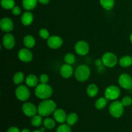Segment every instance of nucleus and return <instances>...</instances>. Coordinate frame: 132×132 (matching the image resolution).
<instances>
[{
  "label": "nucleus",
  "instance_id": "9b49d317",
  "mask_svg": "<svg viewBox=\"0 0 132 132\" xmlns=\"http://www.w3.org/2000/svg\"><path fill=\"white\" fill-rule=\"evenodd\" d=\"M63 40L60 36H52L47 39V45L52 49H57L63 45Z\"/></svg>",
  "mask_w": 132,
  "mask_h": 132
},
{
  "label": "nucleus",
  "instance_id": "20e7f679",
  "mask_svg": "<svg viewBox=\"0 0 132 132\" xmlns=\"http://www.w3.org/2000/svg\"><path fill=\"white\" fill-rule=\"evenodd\" d=\"M109 112L112 117L115 118H120L124 113V106L121 101L112 102L109 106Z\"/></svg>",
  "mask_w": 132,
  "mask_h": 132
},
{
  "label": "nucleus",
  "instance_id": "58836bf2",
  "mask_svg": "<svg viewBox=\"0 0 132 132\" xmlns=\"http://www.w3.org/2000/svg\"><path fill=\"white\" fill-rule=\"evenodd\" d=\"M21 132H30V130H28V129L24 128L21 131Z\"/></svg>",
  "mask_w": 132,
  "mask_h": 132
},
{
  "label": "nucleus",
  "instance_id": "f3484780",
  "mask_svg": "<svg viewBox=\"0 0 132 132\" xmlns=\"http://www.w3.org/2000/svg\"><path fill=\"white\" fill-rule=\"evenodd\" d=\"M22 24L24 26H29L33 23L34 21V15L32 12L27 10V12L23 13L21 18Z\"/></svg>",
  "mask_w": 132,
  "mask_h": 132
},
{
  "label": "nucleus",
  "instance_id": "c85d7f7f",
  "mask_svg": "<svg viewBox=\"0 0 132 132\" xmlns=\"http://www.w3.org/2000/svg\"><path fill=\"white\" fill-rule=\"evenodd\" d=\"M42 122V116L39 114L34 116L32 118V120H31V124H32V126H35V127H39V126H41Z\"/></svg>",
  "mask_w": 132,
  "mask_h": 132
},
{
  "label": "nucleus",
  "instance_id": "0eeeda50",
  "mask_svg": "<svg viewBox=\"0 0 132 132\" xmlns=\"http://www.w3.org/2000/svg\"><path fill=\"white\" fill-rule=\"evenodd\" d=\"M121 95V90L115 85H111L106 88L104 92V96L108 100L113 101L119 98Z\"/></svg>",
  "mask_w": 132,
  "mask_h": 132
},
{
  "label": "nucleus",
  "instance_id": "ddd939ff",
  "mask_svg": "<svg viewBox=\"0 0 132 132\" xmlns=\"http://www.w3.org/2000/svg\"><path fill=\"white\" fill-rule=\"evenodd\" d=\"M0 28L3 32L9 33L14 28V23L10 18L5 17L0 21Z\"/></svg>",
  "mask_w": 132,
  "mask_h": 132
},
{
  "label": "nucleus",
  "instance_id": "4c0bfd02",
  "mask_svg": "<svg viewBox=\"0 0 132 132\" xmlns=\"http://www.w3.org/2000/svg\"><path fill=\"white\" fill-rule=\"evenodd\" d=\"M37 1L42 5H47L50 2V0H37Z\"/></svg>",
  "mask_w": 132,
  "mask_h": 132
},
{
  "label": "nucleus",
  "instance_id": "aec40b11",
  "mask_svg": "<svg viewBox=\"0 0 132 132\" xmlns=\"http://www.w3.org/2000/svg\"><path fill=\"white\" fill-rule=\"evenodd\" d=\"M23 44L27 48H32L36 45V40L31 35H27L23 39Z\"/></svg>",
  "mask_w": 132,
  "mask_h": 132
},
{
  "label": "nucleus",
  "instance_id": "1a4fd4ad",
  "mask_svg": "<svg viewBox=\"0 0 132 132\" xmlns=\"http://www.w3.org/2000/svg\"><path fill=\"white\" fill-rule=\"evenodd\" d=\"M75 51L78 55H85L88 53L89 52V45L87 42L81 40L77 41L75 45Z\"/></svg>",
  "mask_w": 132,
  "mask_h": 132
},
{
  "label": "nucleus",
  "instance_id": "f03ea898",
  "mask_svg": "<svg viewBox=\"0 0 132 132\" xmlns=\"http://www.w3.org/2000/svg\"><path fill=\"white\" fill-rule=\"evenodd\" d=\"M53 90L48 84L41 83L37 85L35 89V94L36 97L40 99H48L52 95Z\"/></svg>",
  "mask_w": 132,
  "mask_h": 132
},
{
  "label": "nucleus",
  "instance_id": "bb28decb",
  "mask_svg": "<svg viewBox=\"0 0 132 132\" xmlns=\"http://www.w3.org/2000/svg\"><path fill=\"white\" fill-rule=\"evenodd\" d=\"M24 76L23 74V72H18L14 74V77H13V81L14 83L16 85H20L21 83L24 81Z\"/></svg>",
  "mask_w": 132,
  "mask_h": 132
},
{
  "label": "nucleus",
  "instance_id": "a19ab883",
  "mask_svg": "<svg viewBox=\"0 0 132 132\" xmlns=\"http://www.w3.org/2000/svg\"><path fill=\"white\" fill-rule=\"evenodd\" d=\"M41 130L42 132H44V131H45V128H41V130Z\"/></svg>",
  "mask_w": 132,
  "mask_h": 132
},
{
  "label": "nucleus",
  "instance_id": "6e6552de",
  "mask_svg": "<svg viewBox=\"0 0 132 132\" xmlns=\"http://www.w3.org/2000/svg\"><path fill=\"white\" fill-rule=\"evenodd\" d=\"M22 110L23 113L27 117H33L37 113V107L33 103L26 102L22 106Z\"/></svg>",
  "mask_w": 132,
  "mask_h": 132
},
{
  "label": "nucleus",
  "instance_id": "e433bc0d",
  "mask_svg": "<svg viewBox=\"0 0 132 132\" xmlns=\"http://www.w3.org/2000/svg\"><path fill=\"white\" fill-rule=\"evenodd\" d=\"M102 64H103V61H102V59H97L95 60V65L97 67H101Z\"/></svg>",
  "mask_w": 132,
  "mask_h": 132
},
{
  "label": "nucleus",
  "instance_id": "2eb2a0df",
  "mask_svg": "<svg viewBox=\"0 0 132 132\" xmlns=\"http://www.w3.org/2000/svg\"><path fill=\"white\" fill-rule=\"evenodd\" d=\"M53 116H54V120L56 122L59 123L63 124L64 122H67V115L65 111L63 110V109H56L55 112L53 113Z\"/></svg>",
  "mask_w": 132,
  "mask_h": 132
},
{
  "label": "nucleus",
  "instance_id": "39448f33",
  "mask_svg": "<svg viewBox=\"0 0 132 132\" xmlns=\"http://www.w3.org/2000/svg\"><path fill=\"white\" fill-rule=\"evenodd\" d=\"M103 65L108 68H113L117 65L118 59L116 54L112 52H106L103 55L101 58Z\"/></svg>",
  "mask_w": 132,
  "mask_h": 132
},
{
  "label": "nucleus",
  "instance_id": "423d86ee",
  "mask_svg": "<svg viewBox=\"0 0 132 132\" xmlns=\"http://www.w3.org/2000/svg\"><path fill=\"white\" fill-rule=\"evenodd\" d=\"M15 96L18 100L21 101H27L30 97V92L27 86L24 85H19L15 90Z\"/></svg>",
  "mask_w": 132,
  "mask_h": 132
},
{
  "label": "nucleus",
  "instance_id": "c9c22d12",
  "mask_svg": "<svg viewBox=\"0 0 132 132\" xmlns=\"http://www.w3.org/2000/svg\"><path fill=\"white\" fill-rule=\"evenodd\" d=\"M7 132H21L19 129L15 126H12L8 129Z\"/></svg>",
  "mask_w": 132,
  "mask_h": 132
},
{
  "label": "nucleus",
  "instance_id": "ea45409f",
  "mask_svg": "<svg viewBox=\"0 0 132 132\" xmlns=\"http://www.w3.org/2000/svg\"><path fill=\"white\" fill-rule=\"evenodd\" d=\"M130 41H131V43H132V33H131V34L130 35Z\"/></svg>",
  "mask_w": 132,
  "mask_h": 132
},
{
  "label": "nucleus",
  "instance_id": "f704fd0d",
  "mask_svg": "<svg viewBox=\"0 0 132 132\" xmlns=\"http://www.w3.org/2000/svg\"><path fill=\"white\" fill-rule=\"evenodd\" d=\"M12 13L14 15H20L21 13V10L19 6H15L12 9Z\"/></svg>",
  "mask_w": 132,
  "mask_h": 132
},
{
  "label": "nucleus",
  "instance_id": "6ab92c4d",
  "mask_svg": "<svg viewBox=\"0 0 132 132\" xmlns=\"http://www.w3.org/2000/svg\"><path fill=\"white\" fill-rule=\"evenodd\" d=\"M37 0H23L22 5L25 10L30 11L36 7L37 4Z\"/></svg>",
  "mask_w": 132,
  "mask_h": 132
},
{
  "label": "nucleus",
  "instance_id": "4468645a",
  "mask_svg": "<svg viewBox=\"0 0 132 132\" xmlns=\"http://www.w3.org/2000/svg\"><path fill=\"white\" fill-rule=\"evenodd\" d=\"M15 44V38H14V36L12 34H6L3 37V45L6 49L11 50L14 47Z\"/></svg>",
  "mask_w": 132,
  "mask_h": 132
},
{
  "label": "nucleus",
  "instance_id": "2f4dec72",
  "mask_svg": "<svg viewBox=\"0 0 132 132\" xmlns=\"http://www.w3.org/2000/svg\"><path fill=\"white\" fill-rule=\"evenodd\" d=\"M39 35L43 39H48L50 37L48 30L46 28H41L39 31Z\"/></svg>",
  "mask_w": 132,
  "mask_h": 132
},
{
  "label": "nucleus",
  "instance_id": "f8f14e48",
  "mask_svg": "<svg viewBox=\"0 0 132 132\" xmlns=\"http://www.w3.org/2000/svg\"><path fill=\"white\" fill-rule=\"evenodd\" d=\"M18 58L24 63H29L33 59V54L32 52L28 48H21L18 52Z\"/></svg>",
  "mask_w": 132,
  "mask_h": 132
},
{
  "label": "nucleus",
  "instance_id": "473e14b6",
  "mask_svg": "<svg viewBox=\"0 0 132 132\" xmlns=\"http://www.w3.org/2000/svg\"><path fill=\"white\" fill-rule=\"evenodd\" d=\"M121 103L124 106H129L132 104V99L129 96H125L122 99Z\"/></svg>",
  "mask_w": 132,
  "mask_h": 132
},
{
  "label": "nucleus",
  "instance_id": "412c9836",
  "mask_svg": "<svg viewBox=\"0 0 132 132\" xmlns=\"http://www.w3.org/2000/svg\"><path fill=\"white\" fill-rule=\"evenodd\" d=\"M99 93L98 86L95 84H90L86 88V94L90 97H94Z\"/></svg>",
  "mask_w": 132,
  "mask_h": 132
},
{
  "label": "nucleus",
  "instance_id": "4be33fe9",
  "mask_svg": "<svg viewBox=\"0 0 132 132\" xmlns=\"http://www.w3.org/2000/svg\"><path fill=\"white\" fill-rule=\"evenodd\" d=\"M119 64L124 68H128L132 65V57L125 55L120 59Z\"/></svg>",
  "mask_w": 132,
  "mask_h": 132
},
{
  "label": "nucleus",
  "instance_id": "7ed1b4c3",
  "mask_svg": "<svg viewBox=\"0 0 132 132\" xmlns=\"http://www.w3.org/2000/svg\"><path fill=\"white\" fill-rule=\"evenodd\" d=\"M90 69L86 64L79 65L76 69L74 72L75 77L79 82H85L87 81L90 76Z\"/></svg>",
  "mask_w": 132,
  "mask_h": 132
},
{
  "label": "nucleus",
  "instance_id": "79ce46f5",
  "mask_svg": "<svg viewBox=\"0 0 132 132\" xmlns=\"http://www.w3.org/2000/svg\"><path fill=\"white\" fill-rule=\"evenodd\" d=\"M33 132H42L41 131V130H35V131H34Z\"/></svg>",
  "mask_w": 132,
  "mask_h": 132
},
{
  "label": "nucleus",
  "instance_id": "cd10ccee",
  "mask_svg": "<svg viewBox=\"0 0 132 132\" xmlns=\"http://www.w3.org/2000/svg\"><path fill=\"white\" fill-rule=\"evenodd\" d=\"M44 126L48 130H52L55 126V121L51 118H46L44 119L43 122Z\"/></svg>",
  "mask_w": 132,
  "mask_h": 132
},
{
  "label": "nucleus",
  "instance_id": "c756f323",
  "mask_svg": "<svg viewBox=\"0 0 132 132\" xmlns=\"http://www.w3.org/2000/svg\"><path fill=\"white\" fill-rule=\"evenodd\" d=\"M64 60L65 63L72 65L76 62V57L72 53H68L64 55Z\"/></svg>",
  "mask_w": 132,
  "mask_h": 132
},
{
  "label": "nucleus",
  "instance_id": "b1692460",
  "mask_svg": "<svg viewBox=\"0 0 132 132\" xmlns=\"http://www.w3.org/2000/svg\"><path fill=\"white\" fill-rule=\"evenodd\" d=\"M107 103H108V99L106 97L99 98L95 101V107L97 110H103L106 106Z\"/></svg>",
  "mask_w": 132,
  "mask_h": 132
},
{
  "label": "nucleus",
  "instance_id": "7c9ffc66",
  "mask_svg": "<svg viewBox=\"0 0 132 132\" xmlns=\"http://www.w3.org/2000/svg\"><path fill=\"white\" fill-rule=\"evenodd\" d=\"M70 126L66 124H61L57 128L56 132H71Z\"/></svg>",
  "mask_w": 132,
  "mask_h": 132
},
{
  "label": "nucleus",
  "instance_id": "9d476101",
  "mask_svg": "<svg viewBox=\"0 0 132 132\" xmlns=\"http://www.w3.org/2000/svg\"><path fill=\"white\" fill-rule=\"evenodd\" d=\"M120 86L126 90H130L132 88V78L128 73H122L118 79Z\"/></svg>",
  "mask_w": 132,
  "mask_h": 132
},
{
  "label": "nucleus",
  "instance_id": "5701e85b",
  "mask_svg": "<svg viewBox=\"0 0 132 132\" xmlns=\"http://www.w3.org/2000/svg\"><path fill=\"white\" fill-rule=\"evenodd\" d=\"M102 7L106 10H110L114 7L115 0H100Z\"/></svg>",
  "mask_w": 132,
  "mask_h": 132
},
{
  "label": "nucleus",
  "instance_id": "72a5a7b5",
  "mask_svg": "<svg viewBox=\"0 0 132 132\" xmlns=\"http://www.w3.org/2000/svg\"><path fill=\"white\" fill-rule=\"evenodd\" d=\"M49 81V77L46 74H41L39 76V81L41 83L47 84Z\"/></svg>",
  "mask_w": 132,
  "mask_h": 132
},
{
  "label": "nucleus",
  "instance_id": "f257e3e1",
  "mask_svg": "<svg viewBox=\"0 0 132 132\" xmlns=\"http://www.w3.org/2000/svg\"><path fill=\"white\" fill-rule=\"evenodd\" d=\"M57 104L53 100L45 99L37 106V113L42 117H46L54 113L56 110Z\"/></svg>",
  "mask_w": 132,
  "mask_h": 132
},
{
  "label": "nucleus",
  "instance_id": "a878e982",
  "mask_svg": "<svg viewBox=\"0 0 132 132\" xmlns=\"http://www.w3.org/2000/svg\"><path fill=\"white\" fill-rule=\"evenodd\" d=\"M78 121V116L76 113H70L67 116V122L69 126H73Z\"/></svg>",
  "mask_w": 132,
  "mask_h": 132
},
{
  "label": "nucleus",
  "instance_id": "a211bd4d",
  "mask_svg": "<svg viewBox=\"0 0 132 132\" xmlns=\"http://www.w3.org/2000/svg\"><path fill=\"white\" fill-rule=\"evenodd\" d=\"M38 78L34 74H30L26 77V84L30 87H36L38 84Z\"/></svg>",
  "mask_w": 132,
  "mask_h": 132
},
{
  "label": "nucleus",
  "instance_id": "393cba45",
  "mask_svg": "<svg viewBox=\"0 0 132 132\" xmlns=\"http://www.w3.org/2000/svg\"><path fill=\"white\" fill-rule=\"evenodd\" d=\"M1 5L5 10H12L15 6L14 0H1Z\"/></svg>",
  "mask_w": 132,
  "mask_h": 132
},
{
  "label": "nucleus",
  "instance_id": "dca6fc26",
  "mask_svg": "<svg viewBox=\"0 0 132 132\" xmlns=\"http://www.w3.org/2000/svg\"><path fill=\"white\" fill-rule=\"evenodd\" d=\"M73 73V70L70 64L65 63L63 64L60 68V74L63 78L68 79L72 76Z\"/></svg>",
  "mask_w": 132,
  "mask_h": 132
}]
</instances>
